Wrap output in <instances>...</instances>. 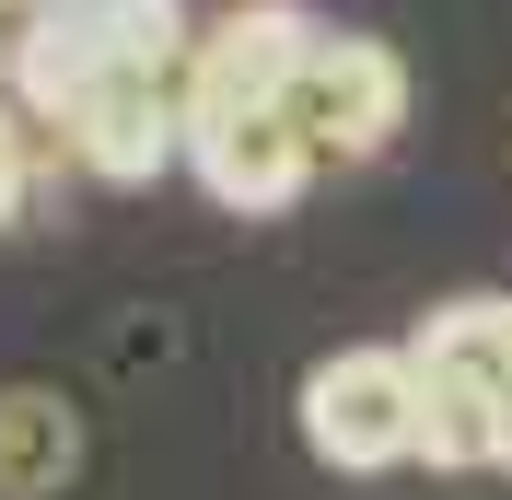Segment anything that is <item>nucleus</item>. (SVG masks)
Listing matches in <instances>:
<instances>
[{
    "instance_id": "nucleus-3",
    "label": "nucleus",
    "mask_w": 512,
    "mask_h": 500,
    "mask_svg": "<svg viewBox=\"0 0 512 500\" xmlns=\"http://www.w3.org/2000/svg\"><path fill=\"white\" fill-rule=\"evenodd\" d=\"M59 152L82 163V175H105V187H152L163 163H187V82L117 59L94 94L59 117Z\"/></svg>"
},
{
    "instance_id": "nucleus-1",
    "label": "nucleus",
    "mask_w": 512,
    "mask_h": 500,
    "mask_svg": "<svg viewBox=\"0 0 512 500\" xmlns=\"http://www.w3.org/2000/svg\"><path fill=\"white\" fill-rule=\"evenodd\" d=\"M280 117L315 140V163H373L384 140L408 128V70H396L384 35H338L326 24L315 47H303V70H291Z\"/></svg>"
},
{
    "instance_id": "nucleus-5",
    "label": "nucleus",
    "mask_w": 512,
    "mask_h": 500,
    "mask_svg": "<svg viewBox=\"0 0 512 500\" xmlns=\"http://www.w3.org/2000/svg\"><path fill=\"white\" fill-rule=\"evenodd\" d=\"M187 175L222 210H245V221H268V210H291L303 198V175H315V140L280 117V105H233V117H187Z\"/></svg>"
},
{
    "instance_id": "nucleus-8",
    "label": "nucleus",
    "mask_w": 512,
    "mask_h": 500,
    "mask_svg": "<svg viewBox=\"0 0 512 500\" xmlns=\"http://www.w3.org/2000/svg\"><path fill=\"white\" fill-rule=\"evenodd\" d=\"M501 466H512V396H501Z\"/></svg>"
},
{
    "instance_id": "nucleus-6",
    "label": "nucleus",
    "mask_w": 512,
    "mask_h": 500,
    "mask_svg": "<svg viewBox=\"0 0 512 500\" xmlns=\"http://www.w3.org/2000/svg\"><path fill=\"white\" fill-rule=\"evenodd\" d=\"M70 454H82L70 407L35 396V384H12V396H0V500H47L70 477Z\"/></svg>"
},
{
    "instance_id": "nucleus-2",
    "label": "nucleus",
    "mask_w": 512,
    "mask_h": 500,
    "mask_svg": "<svg viewBox=\"0 0 512 500\" xmlns=\"http://www.w3.org/2000/svg\"><path fill=\"white\" fill-rule=\"evenodd\" d=\"M303 442H315L326 466H408L419 454V361L408 349H338L303 373Z\"/></svg>"
},
{
    "instance_id": "nucleus-4",
    "label": "nucleus",
    "mask_w": 512,
    "mask_h": 500,
    "mask_svg": "<svg viewBox=\"0 0 512 500\" xmlns=\"http://www.w3.org/2000/svg\"><path fill=\"white\" fill-rule=\"evenodd\" d=\"M315 35H326V24L303 12V0H233V12H210V24H198V47H187V117L280 105Z\"/></svg>"
},
{
    "instance_id": "nucleus-7",
    "label": "nucleus",
    "mask_w": 512,
    "mask_h": 500,
    "mask_svg": "<svg viewBox=\"0 0 512 500\" xmlns=\"http://www.w3.org/2000/svg\"><path fill=\"white\" fill-rule=\"evenodd\" d=\"M24 94L0 82V221H24V198H35V140H24Z\"/></svg>"
}]
</instances>
